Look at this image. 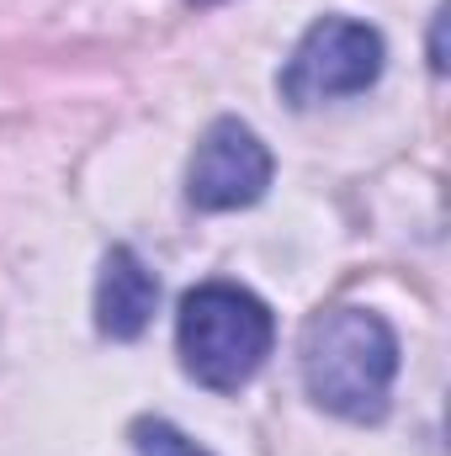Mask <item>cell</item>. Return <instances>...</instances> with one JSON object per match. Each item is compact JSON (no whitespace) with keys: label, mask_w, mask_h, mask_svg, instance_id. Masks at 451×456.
I'll use <instances>...</instances> for the list:
<instances>
[{"label":"cell","mask_w":451,"mask_h":456,"mask_svg":"<svg viewBox=\"0 0 451 456\" xmlns=\"http://www.w3.org/2000/svg\"><path fill=\"white\" fill-rule=\"evenodd\" d=\"M298 366L319 409L350 425H372L388 414V393L398 377V340L366 308H330L303 324Z\"/></svg>","instance_id":"6da1fadb"},{"label":"cell","mask_w":451,"mask_h":456,"mask_svg":"<svg viewBox=\"0 0 451 456\" xmlns=\"http://www.w3.org/2000/svg\"><path fill=\"white\" fill-rule=\"evenodd\" d=\"M271 340H276L271 308L234 281H208L181 297V319H176L181 366L186 377H197L213 393L244 387L266 366Z\"/></svg>","instance_id":"7a4b0ae2"},{"label":"cell","mask_w":451,"mask_h":456,"mask_svg":"<svg viewBox=\"0 0 451 456\" xmlns=\"http://www.w3.org/2000/svg\"><path fill=\"white\" fill-rule=\"evenodd\" d=\"M377 75H382L377 27L350 21V16H324L292 48L287 69H282V96L292 107H319V102L356 96V91L377 86Z\"/></svg>","instance_id":"3957f363"},{"label":"cell","mask_w":451,"mask_h":456,"mask_svg":"<svg viewBox=\"0 0 451 456\" xmlns=\"http://www.w3.org/2000/svg\"><path fill=\"white\" fill-rule=\"evenodd\" d=\"M266 186H271V149L255 138L250 122L218 117L202 133V143L192 154V170H186L192 208H202V213H234V208L260 202Z\"/></svg>","instance_id":"277c9868"},{"label":"cell","mask_w":451,"mask_h":456,"mask_svg":"<svg viewBox=\"0 0 451 456\" xmlns=\"http://www.w3.org/2000/svg\"><path fill=\"white\" fill-rule=\"evenodd\" d=\"M154 303H160L154 271H149L127 244L107 249L102 281H96V324H102V335H112V340H138V335L149 330V319H154Z\"/></svg>","instance_id":"5b68a950"},{"label":"cell","mask_w":451,"mask_h":456,"mask_svg":"<svg viewBox=\"0 0 451 456\" xmlns=\"http://www.w3.org/2000/svg\"><path fill=\"white\" fill-rule=\"evenodd\" d=\"M133 446H138V456H208L197 441H186L170 419H138L133 425Z\"/></svg>","instance_id":"8992f818"},{"label":"cell","mask_w":451,"mask_h":456,"mask_svg":"<svg viewBox=\"0 0 451 456\" xmlns=\"http://www.w3.org/2000/svg\"><path fill=\"white\" fill-rule=\"evenodd\" d=\"M192 5H213V0H192Z\"/></svg>","instance_id":"52a82bcc"}]
</instances>
